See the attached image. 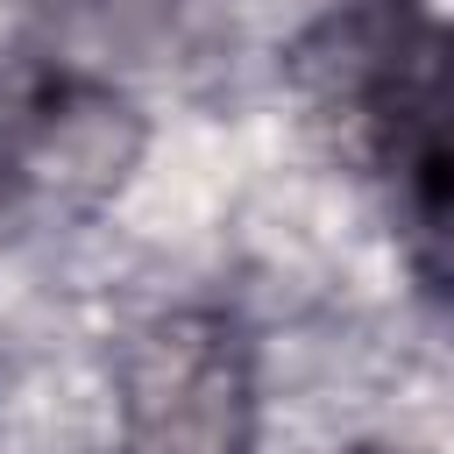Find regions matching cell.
Masks as SVG:
<instances>
[{
    "mask_svg": "<svg viewBox=\"0 0 454 454\" xmlns=\"http://www.w3.org/2000/svg\"><path fill=\"white\" fill-rule=\"evenodd\" d=\"M0 128L21 156V177L35 206H99L142 156V114L78 71L28 78L21 92L0 99Z\"/></svg>",
    "mask_w": 454,
    "mask_h": 454,
    "instance_id": "3957f363",
    "label": "cell"
},
{
    "mask_svg": "<svg viewBox=\"0 0 454 454\" xmlns=\"http://www.w3.org/2000/svg\"><path fill=\"white\" fill-rule=\"evenodd\" d=\"M355 454H397V447H355Z\"/></svg>",
    "mask_w": 454,
    "mask_h": 454,
    "instance_id": "5b68a950",
    "label": "cell"
},
{
    "mask_svg": "<svg viewBox=\"0 0 454 454\" xmlns=\"http://www.w3.org/2000/svg\"><path fill=\"white\" fill-rule=\"evenodd\" d=\"M355 128L390 170L411 277L454 312V28L419 21Z\"/></svg>",
    "mask_w": 454,
    "mask_h": 454,
    "instance_id": "7a4b0ae2",
    "label": "cell"
},
{
    "mask_svg": "<svg viewBox=\"0 0 454 454\" xmlns=\"http://www.w3.org/2000/svg\"><path fill=\"white\" fill-rule=\"evenodd\" d=\"M35 213V192H28V177H21V156H14V142H7V128H0V248L14 241V227Z\"/></svg>",
    "mask_w": 454,
    "mask_h": 454,
    "instance_id": "277c9868",
    "label": "cell"
},
{
    "mask_svg": "<svg viewBox=\"0 0 454 454\" xmlns=\"http://www.w3.org/2000/svg\"><path fill=\"white\" fill-rule=\"evenodd\" d=\"M121 454H248L255 355L234 312L177 305L128 333L114 362Z\"/></svg>",
    "mask_w": 454,
    "mask_h": 454,
    "instance_id": "6da1fadb",
    "label": "cell"
}]
</instances>
